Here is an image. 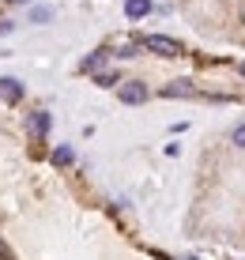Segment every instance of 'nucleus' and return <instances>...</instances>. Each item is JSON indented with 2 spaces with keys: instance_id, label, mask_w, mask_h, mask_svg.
Segmentation results:
<instances>
[{
  "instance_id": "1",
  "label": "nucleus",
  "mask_w": 245,
  "mask_h": 260,
  "mask_svg": "<svg viewBox=\"0 0 245 260\" xmlns=\"http://www.w3.org/2000/svg\"><path fill=\"white\" fill-rule=\"evenodd\" d=\"M143 49L162 53V57H177V53H181V42L166 38V34H147V38H143Z\"/></svg>"
},
{
  "instance_id": "2",
  "label": "nucleus",
  "mask_w": 245,
  "mask_h": 260,
  "mask_svg": "<svg viewBox=\"0 0 245 260\" xmlns=\"http://www.w3.org/2000/svg\"><path fill=\"white\" fill-rule=\"evenodd\" d=\"M117 98H121L125 106H140L143 98H147V87H143L140 79H129V83H125L121 91H117Z\"/></svg>"
},
{
  "instance_id": "3",
  "label": "nucleus",
  "mask_w": 245,
  "mask_h": 260,
  "mask_svg": "<svg viewBox=\"0 0 245 260\" xmlns=\"http://www.w3.org/2000/svg\"><path fill=\"white\" fill-rule=\"evenodd\" d=\"M49 113H30V121H26V132H30V140H42L45 132H49Z\"/></svg>"
},
{
  "instance_id": "4",
  "label": "nucleus",
  "mask_w": 245,
  "mask_h": 260,
  "mask_svg": "<svg viewBox=\"0 0 245 260\" xmlns=\"http://www.w3.org/2000/svg\"><path fill=\"white\" fill-rule=\"evenodd\" d=\"M162 94H166V98H193V94H196V87L189 83V79H174V83L162 87Z\"/></svg>"
},
{
  "instance_id": "5",
  "label": "nucleus",
  "mask_w": 245,
  "mask_h": 260,
  "mask_svg": "<svg viewBox=\"0 0 245 260\" xmlns=\"http://www.w3.org/2000/svg\"><path fill=\"white\" fill-rule=\"evenodd\" d=\"M151 12V0H125V15L129 19H143Z\"/></svg>"
},
{
  "instance_id": "6",
  "label": "nucleus",
  "mask_w": 245,
  "mask_h": 260,
  "mask_svg": "<svg viewBox=\"0 0 245 260\" xmlns=\"http://www.w3.org/2000/svg\"><path fill=\"white\" fill-rule=\"evenodd\" d=\"M0 98H4V102H19V98H23V87L15 83V79H0Z\"/></svg>"
},
{
  "instance_id": "7",
  "label": "nucleus",
  "mask_w": 245,
  "mask_h": 260,
  "mask_svg": "<svg viewBox=\"0 0 245 260\" xmlns=\"http://www.w3.org/2000/svg\"><path fill=\"white\" fill-rule=\"evenodd\" d=\"M72 162V147H57L53 151V166H68Z\"/></svg>"
},
{
  "instance_id": "8",
  "label": "nucleus",
  "mask_w": 245,
  "mask_h": 260,
  "mask_svg": "<svg viewBox=\"0 0 245 260\" xmlns=\"http://www.w3.org/2000/svg\"><path fill=\"white\" fill-rule=\"evenodd\" d=\"M49 15H53V8H34V19H38V23H45Z\"/></svg>"
},
{
  "instance_id": "9",
  "label": "nucleus",
  "mask_w": 245,
  "mask_h": 260,
  "mask_svg": "<svg viewBox=\"0 0 245 260\" xmlns=\"http://www.w3.org/2000/svg\"><path fill=\"white\" fill-rule=\"evenodd\" d=\"M98 83H102V87H110V83H117V72H102V76H98Z\"/></svg>"
},
{
  "instance_id": "10",
  "label": "nucleus",
  "mask_w": 245,
  "mask_h": 260,
  "mask_svg": "<svg viewBox=\"0 0 245 260\" xmlns=\"http://www.w3.org/2000/svg\"><path fill=\"white\" fill-rule=\"evenodd\" d=\"M98 64H102V53H95V57H87V60H83V68H87V72H90V68H98Z\"/></svg>"
},
{
  "instance_id": "11",
  "label": "nucleus",
  "mask_w": 245,
  "mask_h": 260,
  "mask_svg": "<svg viewBox=\"0 0 245 260\" xmlns=\"http://www.w3.org/2000/svg\"><path fill=\"white\" fill-rule=\"evenodd\" d=\"M234 143H238V147H245V124H238V128H234Z\"/></svg>"
},
{
  "instance_id": "12",
  "label": "nucleus",
  "mask_w": 245,
  "mask_h": 260,
  "mask_svg": "<svg viewBox=\"0 0 245 260\" xmlns=\"http://www.w3.org/2000/svg\"><path fill=\"white\" fill-rule=\"evenodd\" d=\"M8 30H12V26H8V23H0V34H8Z\"/></svg>"
},
{
  "instance_id": "13",
  "label": "nucleus",
  "mask_w": 245,
  "mask_h": 260,
  "mask_svg": "<svg viewBox=\"0 0 245 260\" xmlns=\"http://www.w3.org/2000/svg\"><path fill=\"white\" fill-rule=\"evenodd\" d=\"M12 4H26V0H12Z\"/></svg>"
},
{
  "instance_id": "14",
  "label": "nucleus",
  "mask_w": 245,
  "mask_h": 260,
  "mask_svg": "<svg viewBox=\"0 0 245 260\" xmlns=\"http://www.w3.org/2000/svg\"><path fill=\"white\" fill-rule=\"evenodd\" d=\"M241 76H245V60H241Z\"/></svg>"
}]
</instances>
